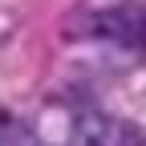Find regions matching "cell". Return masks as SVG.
Listing matches in <instances>:
<instances>
[{
	"instance_id": "obj_2",
	"label": "cell",
	"mask_w": 146,
	"mask_h": 146,
	"mask_svg": "<svg viewBox=\"0 0 146 146\" xmlns=\"http://www.w3.org/2000/svg\"><path fill=\"white\" fill-rule=\"evenodd\" d=\"M0 146H41V142H36V130L25 118L0 110Z\"/></svg>"
},
{
	"instance_id": "obj_1",
	"label": "cell",
	"mask_w": 146,
	"mask_h": 146,
	"mask_svg": "<svg viewBox=\"0 0 146 146\" xmlns=\"http://www.w3.org/2000/svg\"><path fill=\"white\" fill-rule=\"evenodd\" d=\"M102 33L134 53H146V0H118L102 16Z\"/></svg>"
}]
</instances>
